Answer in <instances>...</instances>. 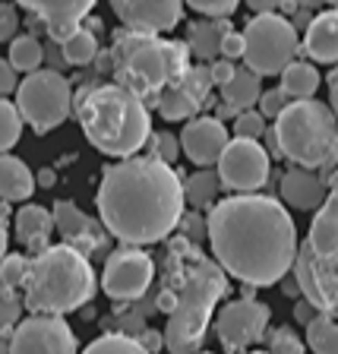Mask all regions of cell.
Masks as SVG:
<instances>
[{
  "mask_svg": "<svg viewBox=\"0 0 338 354\" xmlns=\"http://www.w3.org/2000/svg\"><path fill=\"white\" fill-rule=\"evenodd\" d=\"M326 3H329V7H338V0H326Z\"/></svg>",
  "mask_w": 338,
  "mask_h": 354,
  "instance_id": "obj_57",
  "label": "cell"
},
{
  "mask_svg": "<svg viewBox=\"0 0 338 354\" xmlns=\"http://www.w3.org/2000/svg\"><path fill=\"white\" fill-rule=\"evenodd\" d=\"M234 136H247V140H263V133L269 130L265 127V114L263 111H253V108H247V111H241L234 118Z\"/></svg>",
  "mask_w": 338,
  "mask_h": 354,
  "instance_id": "obj_37",
  "label": "cell"
},
{
  "mask_svg": "<svg viewBox=\"0 0 338 354\" xmlns=\"http://www.w3.org/2000/svg\"><path fill=\"white\" fill-rule=\"evenodd\" d=\"M307 348V342H301L294 329H288V326H279V329L269 332V351L275 354H297Z\"/></svg>",
  "mask_w": 338,
  "mask_h": 354,
  "instance_id": "obj_40",
  "label": "cell"
},
{
  "mask_svg": "<svg viewBox=\"0 0 338 354\" xmlns=\"http://www.w3.org/2000/svg\"><path fill=\"white\" fill-rule=\"evenodd\" d=\"M155 285V259L136 243H124L111 250L102 269V291L118 304H133L152 291Z\"/></svg>",
  "mask_w": 338,
  "mask_h": 354,
  "instance_id": "obj_10",
  "label": "cell"
},
{
  "mask_svg": "<svg viewBox=\"0 0 338 354\" xmlns=\"http://www.w3.org/2000/svg\"><path fill=\"white\" fill-rule=\"evenodd\" d=\"M16 104H19L26 124L35 133H51L73 114V86L60 70H32L16 88Z\"/></svg>",
  "mask_w": 338,
  "mask_h": 354,
  "instance_id": "obj_8",
  "label": "cell"
},
{
  "mask_svg": "<svg viewBox=\"0 0 338 354\" xmlns=\"http://www.w3.org/2000/svg\"><path fill=\"white\" fill-rule=\"evenodd\" d=\"M212 70H209L206 60H199L187 70L177 82L162 88V95L155 102V111L162 114V120L174 124V120H190L196 118L203 104H209V95H212Z\"/></svg>",
  "mask_w": 338,
  "mask_h": 354,
  "instance_id": "obj_14",
  "label": "cell"
},
{
  "mask_svg": "<svg viewBox=\"0 0 338 354\" xmlns=\"http://www.w3.org/2000/svg\"><path fill=\"white\" fill-rule=\"evenodd\" d=\"M19 88V70L10 60H0V95H13Z\"/></svg>",
  "mask_w": 338,
  "mask_h": 354,
  "instance_id": "obj_46",
  "label": "cell"
},
{
  "mask_svg": "<svg viewBox=\"0 0 338 354\" xmlns=\"http://www.w3.org/2000/svg\"><path fill=\"white\" fill-rule=\"evenodd\" d=\"M187 7H193L199 16H231L241 0H187Z\"/></svg>",
  "mask_w": 338,
  "mask_h": 354,
  "instance_id": "obj_42",
  "label": "cell"
},
{
  "mask_svg": "<svg viewBox=\"0 0 338 354\" xmlns=\"http://www.w3.org/2000/svg\"><path fill=\"white\" fill-rule=\"evenodd\" d=\"M111 76L114 82L126 86L155 108L162 88L168 86V60H165V38L155 32L130 29L124 26L114 32L111 41Z\"/></svg>",
  "mask_w": 338,
  "mask_h": 354,
  "instance_id": "obj_7",
  "label": "cell"
},
{
  "mask_svg": "<svg viewBox=\"0 0 338 354\" xmlns=\"http://www.w3.org/2000/svg\"><path fill=\"white\" fill-rule=\"evenodd\" d=\"M228 269L203 253V243L174 234L165 247L162 272L152 285V304L168 313L165 345L174 354L203 348L221 297H228Z\"/></svg>",
  "mask_w": 338,
  "mask_h": 354,
  "instance_id": "obj_3",
  "label": "cell"
},
{
  "mask_svg": "<svg viewBox=\"0 0 338 354\" xmlns=\"http://www.w3.org/2000/svg\"><path fill=\"white\" fill-rule=\"evenodd\" d=\"M310 247L319 253L338 250V193L329 190L326 203L317 209V218L310 225Z\"/></svg>",
  "mask_w": 338,
  "mask_h": 354,
  "instance_id": "obj_26",
  "label": "cell"
},
{
  "mask_svg": "<svg viewBox=\"0 0 338 354\" xmlns=\"http://www.w3.org/2000/svg\"><path fill=\"white\" fill-rule=\"evenodd\" d=\"M243 51H247V38H243V32L228 29V35L221 38V54L231 57V60H237V57H243Z\"/></svg>",
  "mask_w": 338,
  "mask_h": 354,
  "instance_id": "obj_45",
  "label": "cell"
},
{
  "mask_svg": "<svg viewBox=\"0 0 338 354\" xmlns=\"http://www.w3.org/2000/svg\"><path fill=\"white\" fill-rule=\"evenodd\" d=\"M281 88H285L291 98H313L319 88V70L307 60H291V64L281 70Z\"/></svg>",
  "mask_w": 338,
  "mask_h": 354,
  "instance_id": "obj_28",
  "label": "cell"
},
{
  "mask_svg": "<svg viewBox=\"0 0 338 354\" xmlns=\"http://www.w3.org/2000/svg\"><path fill=\"white\" fill-rule=\"evenodd\" d=\"M95 206L108 234L120 243H162L174 234L180 215L187 212L184 180L174 165L155 155H130L104 168Z\"/></svg>",
  "mask_w": 338,
  "mask_h": 354,
  "instance_id": "obj_2",
  "label": "cell"
},
{
  "mask_svg": "<svg viewBox=\"0 0 338 354\" xmlns=\"http://www.w3.org/2000/svg\"><path fill=\"white\" fill-rule=\"evenodd\" d=\"M54 225H57V234L66 243H73L76 250L82 253H95L104 250V221H95L92 215H86L76 203L70 199H57L54 203Z\"/></svg>",
  "mask_w": 338,
  "mask_h": 354,
  "instance_id": "obj_19",
  "label": "cell"
},
{
  "mask_svg": "<svg viewBox=\"0 0 338 354\" xmlns=\"http://www.w3.org/2000/svg\"><path fill=\"white\" fill-rule=\"evenodd\" d=\"M253 13H279L281 7H288V0H247Z\"/></svg>",
  "mask_w": 338,
  "mask_h": 354,
  "instance_id": "obj_48",
  "label": "cell"
},
{
  "mask_svg": "<svg viewBox=\"0 0 338 354\" xmlns=\"http://www.w3.org/2000/svg\"><path fill=\"white\" fill-rule=\"evenodd\" d=\"M22 111L16 102H7V95H0V152H10V149L19 142L22 136Z\"/></svg>",
  "mask_w": 338,
  "mask_h": 354,
  "instance_id": "obj_32",
  "label": "cell"
},
{
  "mask_svg": "<svg viewBox=\"0 0 338 354\" xmlns=\"http://www.w3.org/2000/svg\"><path fill=\"white\" fill-rule=\"evenodd\" d=\"M281 291H285L288 297H297V295H301V281H297L294 269H291V272H288L285 279H281Z\"/></svg>",
  "mask_w": 338,
  "mask_h": 354,
  "instance_id": "obj_50",
  "label": "cell"
},
{
  "mask_svg": "<svg viewBox=\"0 0 338 354\" xmlns=\"http://www.w3.org/2000/svg\"><path fill=\"white\" fill-rule=\"evenodd\" d=\"M16 3L41 19L51 41H66L95 7V0H16Z\"/></svg>",
  "mask_w": 338,
  "mask_h": 354,
  "instance_id": "obj_17",
  "label": "cell"
},
{
  "mask_svg": "<svg viewBox=\"0 0 338 354\" xmlns=\"http://www.w3.org/2000/svg\"><path fill=\"white\" fill-rule=\"evenodd\" d=\"M228 35V16H206L187 26V44L196 60L212 64L215 57H221V38Z\"/></svg>",
  "mask_w": 338,
  "mask_h": 354,
  "instance_id": "obj_23",
  "label": "cell"
},
{
  "mask_svg": "<svg viewBox=\"0 0 338 354\" xmlns=\"http://www.w3.org/2000/svg\"><path fill=\"white\" fill-rule=\"evenodd\" d=\"M294 7H307V10H317V7H323L326 0H291Z\"/></svg>",
  "mask_w": 338,
  "mask_h": 354,
  "instance_id": "obj_55",
  "label": "cell"
},
{
  "mask_svg": "<svg viewBox=\"0 0 338 354\" xmlns=\"http://www.w3.org/2000/svg\"><path fill=\"white\" fill-rule=\"evenodd\" d=\"M13 329H16V326H13ZM13 329H10V326H0V354L13 351Z\"/></svg>",
  "mask_w": 338,
  "mask_h": 354,
  "instance_id": "obj_52",
  "label": "cell"
},
{
  "mask_svg": "<svg viewBox=\"0 0 338 354\" xmlns=\"http://www.w3.org/2000/svg\"><path fill=\"white\" fill-rule=\"evenodd\" d=\"M281 158L301 168L323 171V177L338 165V114L332 104L317 98H294L275 118Z\"/></svg>",
  "mask_w": 338,
  "mask_h": 354,
  "instance_id": "obj_6",
  "label": "cell"
},
{
  "mask_svg": "<svg viewBox=\"0 0 338 354\" xmlns=\"http://www.w3.org/2000/svg\"><path fill=\"white\" fill-rule=\"evenodd\" d=\"M215 168H218V174H221L225 190L253 193V190H263L265 180H269L272 155H269V149L263 146V140L234 136V140H228L225 152L218 155Z\"/></svg>",
  "mask_w": 338,
  "mask_h": 354,
  "instance_id": "obj_11",
  "label": "cell"
},
{
  "mask_svg": "<svg viewBox=\"0 0 338 354\" xmlns=\"http://www.w3.org/2000/svg\"><path fill=\"white\" fill-rule=\"evenodd\" d=\"M95 26H79V29L73 32V35L66 38V41H60V48H64V57H66V66H86L92 64V60L98 57V35H95Z\"/></svg>",
  "mask_w": 338,
  "mask_h": 354,
  "instance_id": "obj_29",
  "label": "cell"
},
{
  "mask_svg": "<svg viewBox=\"0 0 338 354\" xmlns=\"http://www.w3.org/2000/svg\"><path fill=\"white\" fill-rule=\"evenodd\" d=\"M7 243H10V234H7V221L0 215V259L7 257Z\"/></svg>",
  "mask_w": 338,
  "mask_h": 354,
  "instance_id": "obj_53",
  "label": "cell"
},
{
  "mask_svg": "<svg viewBox=\"0 0 338 354\" xmlns=\"http://www.w3.org/2000/svg\"><path fill=\"white\" fill-rule=\"evenodd\" d=\"M243 38V64L259 76H279L297 54V26L279 13H256L247 22Z\"/></svg>",
  "mask_w": 338,
  "mask_h": 354,
  "instance_id": "obj_9",
  "label": "cell"
},
{
  "mask_svg": "<svg viewBox=\"0 0 338 354\" xmlns=\"http://www.w3.org/2000/svg\"><path fill=\"white\" fill-rule=\"evenodd\" d=\"M209 250L243 285L269 288L297 259V228L285 199L234 193L209 209Z\"/></svg>",
  "mask_w": 338,
  "mask_h": 354,
  "instance_id": "obj_1",
  "label": "cell"
},
{
  "mask_svg": "<svg viewBox=\"0 0 338 354\" xmlns=\"http://www.w3.org/2000/svg\"><path fill=\"white\" fill-rule=\"evenodd\" d=\"M187 0H111V10L124 26L142 32H171L184 19Z\"/></svg>",
  "mask_w": 338,
  "mask_h": 354,
  "instance_id": "obj_16",
  "label": "cell"
},
{
  "mask_svg": "<svg viewBox=\"0 0 338 354\" xmlns=\"http://www.w3.org/2000/svg\"><path fill=\"white\" fill-rule=\"evenodd\" d=\"M294 275L301 281V297H307L319 313L338 317V250L319 253L303 241L297 247Z\"/></svg>",
  "mask_w": 338,
  "mask_h": 354,
  "instance_id": "obj_12",
  "label": "cell"
},
{
  "mask_svg": "<svg viewBox=\"0 0 338 354\" xmlns=\"http://www.w3.org/2000/svg\"><path fill=\"white\" fill-rule=\"evenodd\" d=\"M177 234H184L187 241H193V243L209 241V215L203 218V215H199V209H187V212L180 215Z\"/></svg>",
  "mask_w": 338,
  "mask_h": 354,
  "instance_id": "obj_39",
  "label": "cell"
},
{
  "mask_svg": "<svg viewBox=\"0 0 338 354\" xmlns=\"http://www.w3.org/2000/svg\"><path fill=\"white\" fill-rule=\"evenodd\" d=\"M272 310L253 297H241L234 304H225L218 317H215V335L228 351H243L250 345H259L269 332Z\"/></svg>",
  "mask_w": 338,
  "mask_h": 354,
  "instance_id": "obj_13",
  "label": "cell"
},
{
  "mask_svg": "<svg viewBox=\"0 0 338 354\" xmlns=\"http://www.w3.org/2000/svg\"><path fill=\"white\" fill-rule=\"evenodd\" d=\"M44 60V44L35 35H16L10 41V64L19 70V73H32L38 70Z\"/></svg>",
  "mask_w": 338,
  "mask_h": 354,
  "instance_id": "obj_31",
  "label": "cell"
},
{
  "mask_svg": "<svg viewBox=\"0 0 338 354\" xmlns=\"http://www.w3.org/2000/svg\"><path fill=\"white\" fill-rule=\"evenodd\" d=\"M13 228H16V241L35 257V253L51 247V234L57 231V225H54V209L48 212L44 206H35V203H32V206H22L13 218Z\"/></svg>",
  "mask_w": 338,
  "mask_h": 354,
  "instance_id": "obj_21",
  "label": "cell"
},
{
  "mask_svg": "<svg viewBox=\"0 0 338 354\" xmlns=\"http://www.w3.org/2000/svg\"><path fill=\"white\" fill-rule=\"evenodd\" d=\"M317 313H319V310H317V307H313V304H310V301H307V297H303V301H301V297H297V304H294V319H301V323H303V326H307V323H310V319L317 317Z\"/></svg>",
  "mask_w": 338,
  "mask_h": 354,
  "instance_id": "obj_49",
  "label": "cell"
},
{
  "mask_svg": "<svg viewBox=\"0 0 338 354\" xmlns=\"http://www.w3.org/2000/svg\"><path fill=\"white\" fill-rule=\"evenodd\" d=\"M16 29H19V13H16L13 3H3V0H0V44L13 41Z\"/></svg>",
  "mask_w": 338,
  "mask_h": 354,
  "instance_id": "obj_43",
  "label": "cell"
},
{
  "mask_svg": "<svg viewBox=\"0 0 338 354\" xmlns=\"http://www.w3.org/2000/svg\"><path fill=\"white\" fill-rule=\"evenodd\" d=\"M190 57H193V51H190V44L187 41H165V60H168V80L171 82H177L193 66Z\"/></svg>",
  "mask_w": 338,
  "mask_h": 354,
  "instance_id": "obj_34",
  "label": "cell"
},
{
  "mask_svg": "<svg viewBox=\"0 0 338 354\" xmlns=\"http://www.w3.org/2000/svg\"><path fill=\"white\" fill-rule=\"evenodd\" d=\"M38 177L29 171V165L10 152H0V199L7 203H26L35 193Z\"/></svg>",
  "mask_w": 338,
  "mask_h": 354,
  "instance_id": "obj_24",
  "label": "cell"
},
{
  "mask_svg": "<svg viewBox=\"0 0 338 354\" xmlns=\"http://www.w3.org/2000/svg\"><path fill=\"white\" fill-rule=\"evenodd\" d=\"M149 142H152V152H149V155H155V158H162V162H168V165H174L177 155L184 152V146H180V136H174L171 130L152 133V136H149Z\"/></svg>",
  "mask_w": 338,
  "mask_h": 354,
  "instance_id": "obj_38",
  "label": "cell"
},
{
  "mask_svg": "<svg viewBox=\"0 0 338 354\" xmlns=\"http://www.w3.org/2000/svg\"><path fill=\"white\" fill-rule=\"evenodd\" d=\"M326 180H329V190H335V193H338V165L329 171V177H326Z\"/></svg>",
  "mask_w": 338,
  "mask_h": 354,
  "instance_id": "obj_56",
  "label": "cell"
},
{
  "mask_svg": "<svg viewBox=\"0 0 338 354\" xmlns=\"http://www.w3.org/2000/svg\"><path fill=\"white\" fill-rule=\"evenodd\" d=\"M98 291V275L88 253L73 243H51L32 257L29 279L22 285V301L32 313H73L82 310Z\"/></svg>",
  "mask_w": 338,
  "mask_h": 354,
  "instance_id": "obj_5",
  "label": "cell"
},
{
  "mask_svg": "<svg viewBox=\"0 0 338 354\" xmlns=\"http://www.w3.org/2000/svg\"><path fill=\"white\" fill-rule=\"evenodd\" d=\"M32 269V257H22V253H7L0 259V281H7L13 288H22L26 279H29Z\"/></svg>",
  "mask_w": 338,
  "mask_h": 354,
  "instance_id": "obj_35",
  "label": "cell"
},
{
  "mask_svg": "<svg viewBox=\"0 0 338 354\" xmlns=\"http://www.w3.org/2000/svg\"><path fill=\"white\" fill-rule=\"evenodd\" d=\"M259 95H263V76H259L256 70H250V66L237 70V73L221 86V102L228 104V108H234L237 114L253 108V104L259 102Z\"/></svg>",
  "mask_w": 338,
  "mask_h": 354,
  "instance_id": "obj_25",
  "label": "cell"
},
{
  "mask_svg": "<svg viewBox=\"0 0 338 354\" xmlns=\"http://www.w3.org/2000/svg\"><path fill=\"white\" fill-rule=\"evenodd\" d=\"M329 104H332V111L338 114V64H335V70L329 73Z\"/></svg>",
  "mask_w": 338,
  "mask_h": 354,
  "instance_id": "obj_51",
  "label": "cell"
},
{
  "mask_svg": "<svg viewBox=\"0 0 338 354\" xmlns=\"http://www.w3.org/2000/svg\"><path fill=\"white\" fill-rule=\"evenodd\" d=\"M307 348L317 354H338V317L317 313L307 323Z\"/></svg>",
  "mask_w": 338,
  "mask_h": 354,
  "instance_id": "obj_30",
  "label": "cell"
},
{
  "mask_svg": "<svg viewBox=\"0 0 338 354\" xmlns=\"http://www.w3.org/2000/svg\"><path fill=\"white\" fill-rule=\"evenodd\" d=\"M209 70H212V82H215V86H218V88L225 86V82H228L231 76L237 73L234 60H231V57H225V54H221V57H215L212 64H209Z\"/></svg>",
  "mask_w": 338,
  "mask_h": 354,
  "instance_id": "obj_44",
  "label": "cell"
},
{
  "mask_svg": "<svg viewBox=\"0 0 338 354\" xmlns=\"http://www.w3.org/2000/svg\"><path fill=\"white\" fill-rule=\"evenodd\" d=\"M86 351L98 354V351H124V354H140L142 351V342L136 339V335H130V332H120V329H108L104 335H98V339H92L86 345Z\"/></svg>",
  "mask_w": 338,
  "mask_h": 354,
  "instance_id": "obj_33",
  "label": "cell"
},
{
  "mask_svg": "<svg viewBox=\"0 0 338 354\" xmlns=\"http://www.w3.org/2000/svg\"><path fill=\"white\" fill-rule=\"evenodd\" d=\"M79 348L73 329L66 326L60 313H32L29 319H19L13 329V351H48V354H70Z\"/></svg>",
  "mask_w": 338,
  "mask_h": 354,
  "instance_id": "obj_15",
  "label": "cell"
},
{
  "mask_svg": "<svg viewBox=\"0 0 338 354\" xmlns=\"http://www.w3.org/2000/svg\"><path fill=\"white\" fill-rule=\"evenodd\" d=\"M73 111L86 140L111 158H130L152 136L149 102L120 82H92L73 95Z\"/></svg>",
  "mask_w": 338,
  "mask_h": 354,
  "instance_id": "obj_4",
  "label": "cell"
},
{
  "mask_svg": "<svg viewBox=\"0 0 338 354\" xmlns=\"http://www.w3.org/2000/svg\"><path fill=\"white\" fill-rule=\"evenodd\" d=\"M22 307H26V301L16 295V288L7 285V281H0V326L13 329L22 317Z\"/></svg>",
  "mask_w": 338,
  "mask_h": 354,
  "instance_id": "obj_36",
  "label": "cell"
},
{
  "mask_svg": "<svg viewBox=\"0 0 338 354\" xmlns=\"http://www.w3.org/2000/svg\"><path fill=\"white\" fill-rule=\"evenodd\" d=\"M279 196L285 199V206L301 209V212H310V209H319L326 203V177L317 174L313 168H301L294 165L291 171L281 174L279 184Z\"/></svg>",
  "mask_w": 338,
  "mask_h": 354,
  "instance_id": "obj_20",
  "label": "cell"
},
{
  "mask_svg": "<svg viewBox=\"0 0 338 354\" xmlns=\"http://www.w3.org/2000/svg\"><path fill=\"white\" fill-rule=\"evenodd\" d=\"M228 127L221 124V118H190L187 127L180 130V146H184V155L190 158L196 168H209V165L218 162V155L228 146Z\"/></svg>",
  "mask_w": 338,
  "mask_h": 354,
  "instance_id": "obj_18",
  "label": "cell"
},
{
  "mask_svg": "<svg viewBox=\"0 0 338 354\" xmlns=\"http://www.w3.org/2000/svg\"><path fill=\"white\" fill-rule=\"evenodd\" d=\"M38 187H54V180H57V177H54V171L51 168H44V171H38Z\"/></svg>",
  "mask_w": 338,
  "mask_h": 354,
  "instance_id": "obj_54",
  "label": "cell"
},
{
  "mask_svg": "<svg viewBox=\"0 0 338 354\" xmlns=\"http://www.w3.org/2000/svg\"><path fill=\"white\" fill-rule=\"evenodd\" d=\"M303 51L317 64H338V7L310 19L303 32Z\"/></svg>",
  "mask_w": 338,
  "mask_h": 354,
  "instance_id": "obj_22",
  "label": "cell"
},
{
  "mask_svg": "<svg viewBox=\"0 0 338 354\" xmlns=\"http://www.w3.org/2000/svg\"><path fill=\"white\" fill-rule=\"evenodd\" d=\"M136 339L142 342V351H162V348H168L165 345V329L158 332V329H142Z\"/></svg>",
  "mask_w": 338,
  "mask_h": 354,
  "instance_id": "obj_47",
  "label": "cell"
},
{
  "mask_svg": "<svg viewBox=\"0 0 338 354\" xmlns=\"http://www.w3.org/2000/svg\"><path fill=\"white\" fill-rule=\"evenodd\" d=\"M221 187H225V184H221L218 168L212 171V165H209V168L193 171V174L184 180L187 206H190V209H212L215 203H218Z\"/></svg>",
  "mask_w": 338,
  "mask_h": 354,
  "instance_id": "obj_27",
  "label": "cell"
},
{
  "mask_svg": "<svg viewBox=\"0 0 338 354\" xmlns=\"http://www.w3.org/2000/svg\"><path fill=\"white\" fill-rule=\"evenodd\" d=\"M291 102H294V98H291V95L285 92V88L279 86V88H269V92H263V95H259V111H263L265 118H272V120H275Z\"/></svg>",
  "mask_w": 338,
  "mask_h": 354,
  "instance_id": "obj_41",
  "label": "cell"
}]
</instances>
